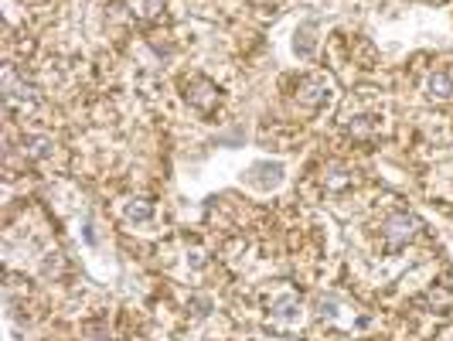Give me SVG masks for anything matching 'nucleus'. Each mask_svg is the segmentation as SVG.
I'll return each instance as SVG.
<instances>
[{"mask_svg":"<svg viewBox=\"0 0 453 341\" xmlns=\"http://www.w3.org/2000/svg\"><path fill=\"white\" fill-rule=\"evenodd\" d=\"M382 232H385V246H388V250H399V246H406V243L419 232V219L409 215V212H395V215L385 219Z\"/></svg>","mask_w":453,"mask_h":341,"instance_id":"1","label":"nucleus"},{"mask_svg":"<svg viewBox=\"0 0 453 341\" xmlns=\"http://www.w3.org/2000/svg\"><path fill=\"white\" fill-rule=\"evenodd\" d=\"M184 99H187L198 113H215V106H218V89L208 82L205 76H191V79L184 82Z\"/></svg>","mask_w":453,"mask_h":341,"instance_id":"2","label":"nucleus"},{"mask_svg":"<svg viewBox=\"0 0 453 341\" xmlns=\"http://www.w3.org/2000/svg\"><path fill=\"white\" fill-rule=\"evenodd\" d=\"M3 96H7L10 106H34V102H38V96L31 92V85L17 82V76H14L10 69L3 72Z\"/></svg>","mask_w":453,"mask_h":341,"instance_id":"3","label":"nucleus"},{"mask_svg":"<svg viewBox=\"0 0 453 341\" xmlns=\"http://www.w3.org/2000/svg\"><path fill=\"white\" fill-rule=\"evenodd\" d=\"M297 99H300L303 106L317 109V106H324V102L331 99V82H327V79H307V82L300 85Z\"/></svg>","mask_w":453,"mask_h":341,"instance_id":"4","label":"nucleus"},{"mask_svg":"<svg viewBox=\"0 0 453 341\" xmlns=\"http://www.w3.org/2000/svg\"><path fill=\"white\" fill-rule=\"evenodd\" d=\"M126 219L137 222V226H147V222L154 219V201H143V198H140V201H130V205H126Z\"/></svg>","mask_w":453,"mask_h":341,"instance_id":"5","label":"nucleus"},{"mask_svg":"<svg viewBox=\"0 0 453 341\" xmlns=\"http://www.w3.org/2000/svg\"><path fill=\"white\" fill-rule=\"evenodd\" d=\"M426 89H430L433 99H450L453 96V79L450 76H443V72H437V76L426 79Z\"/></svg>","mask_w":453,"mask_h":341,"instance_id":"6","label":"nucleus"},{"mask_svg":"<svg viewBox=\"0 0 453 341\" xmlns=\"http://www.w3.org/2000/svg\"><path fill=\"white\" fill-rule=\"evenodd\" d=\"M272 318H279V321H297V318H300V307H297V297H283V300L276 304V311H272Z\"/></svg>","mask_w":453,"mask_h":341,"instance_id":"7","label":"nucleus"},{"mask_svg":"<svg viewBox=\"0 0 453 341\" xmlns=\"http://www.w3.org/2000/svg\"><path fill=\"white\" fill-rule=\"evenodd\" d=\"M27 154H31V157H51L55 147H51L45 137H31V140H27Z\"/></svg>","mask_w":453,"mask_h":341,"instance_id":"8","label":"nucleus"}]
</instances>
